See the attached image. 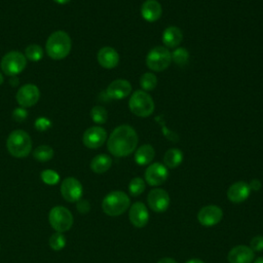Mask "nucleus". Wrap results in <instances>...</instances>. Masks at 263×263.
<instances>
[{
  "instance_id": "1",
  "label": "nucleus",
  "mask_w": 263,
  "mask_h": 263,
  "mask_svg": "<svg viewBox=\"0 0 263 263\" xmlns=\"http://www.w3.org/2000/svg\"><path fill=\"white\" fill-rule=\"evenodd\" d=\"M138 145L136 130L127 124L117 126L107 141L109 152L116 157H125L132 154Z\"/></svg>"
},
{
  "instance_id": "2",
  "label": "nucleus",
  "mask_w": 263,
  "mask_h": 263,
  "mask_svg": "<svg viewBox=\"0 0 263 263\" xmlns=\"http://www.w3.org/2000/svg\"><path fill=\"white\" fill-rule=\"evenodd\" d=\"M71 45V38L66 32L55 31L47 38L45 49L52 60H63L70 53Z\"/></svg>"
},
{
  "instance_id": "3",
  "label": "nucleus",
  "mask_w": 263,
  "mask_h": 263,
  "mask_svg": "<svg viewBox=\"0 0 263 263\" xmlns=\"http://www.w3.org/2000/svg\"><path fill=\"white\" fill-rule=\"evenodd\" d=\"M130 206L128 195L120 190L109 192L102 201L103 212L111 217H117L124 214Z\"/></svg>"
},
{
  "instance_id": "4",
  "label": "nucleus",
  "mask_w": 263,
  "mask_h": 263,
  "mask_svg": "<svg viewBox=\"0 0 263 263\" xmlns=\"http://www.w3.org/2000/svg\"><path fill=\"white\" fill-rule=\"evenodd\" d=\"M6 148L13 157L23 158L30 154L32 150V140L25 130L15 129L9 134L6 140Z\"/></svg>"
},
{
  "instance_id": "5",
  "label": "nucleus",
  "mask_w": 263,
  "mask_h": 263,
  "mask_svg": "<svg viewBox=\"0 0 263 263\" xmlns=\"http://www.w3.org/2000/svg\"><path fill=\"white\" fill-rule=\"evenodd\" d=\"M128 107L132 113L139 117H148L154 111V101L144 90H136L129 98Z\"/></svg>"
},
{
  "instance_id": "6",
  "label": "nucleus",
  "mask_w": 263,
  "mask_h": 263,
  "mask_svg": "<svg viewBox=\"0 0 263 263\" xmlns=\"http://www.w3.org/2000/svg\"><path fill=\"white\" fill-rule=\"evenodd\" d=\"M48 221L50 226L55 232H66L70 230L73 225V215L65 206L57 205L53 206L48 214Z\"/></svg>"
},
{
  "instance_id": "7",
  "label": "nucleus",
  "mask_w": 263,
  "mask_h": 263,
  "mask_svg": "<svg viewBox=\"0 0 263 263\" xmlns=\"http://www.w3.org/2000/svg\"><path fill=\"white\" fill-rule=\"evenodd\" d=\"M172 63V52L164 46L153 47L146 57L147 67L155 72L165 70Z\"/></svg>"
},
{
  "instance_id": "8",
  "label": "nucleus",
  "mask_w": 263,
  "mask_h": 263,
  "mask_svg": "<svg viewBox=\"0 0 263 263\" xmlns=\"http://www.w3.org/2000/svg\"><path fill=\"white\" fill-rule=\"evenodd\" d=\"M27 66V59L25 54L20 51L12 50L4 54L0 62L1 70L4 74L9 76H15L23 72Z\"/></svg>"
},
{
  "instance_id": "9",
  "label": "nucleus",
  "mask_w": 263,
  "mask_h": 263,
  "mask_svg": "<svg viewBox=\"0 0 263 263\" xmlns=\"http://www.w3.org/2000/svg\"><path fill=\"white\" fill-rule=\"evenodd\" d=\"M61 193L65 200L69 202H77L82 197L83 188L76 178L68 177L61 184Z\"/></svg>"
},
{
  "instance_id": "10",
  "label": "nucleus",
  "mask_w": 263,
  "mask_h": 263,
  "mask_svg": "<svg viewBox=\"0 0 263 263\" xmlns=\"http://www.w3.org/2000/svg\"><path fill=\"white\" fill-rule=\"evenodd\" d=\"M149 208L155 213L165 212L170 205L171 198L168 193L161 188L151 189L147 196Z\"/></svg>"
},
{
  "instance_id": "11",
  "label": "nucleus",
  "mask_w": 263,
  "mask_h": 263,
  "mask_svg": "<svg viewBox=\"0 0 263 263\" xmlns=\"http://www.w3.org/2000/svg\"><path fill=\"white\" fill-rule=\"evenodd\" d=\"M168 177L167 167L160 162H153L145 171V181L150 186H159L163 184Z\"/></svg>"
},
{
  "instance_id": "12",
  "label": "nucleus",
  "mask_w": 263,
  "mask_h": 263,
  "mask_svg": "<svg viewBox=\"0 0 263 263\" xmlns=\"http://www.w3.org/2000/svg\"><path fill=\"white\" fill-rule=\"evenodd\" d=\"M223 218V211L220 206L215 204H209L201 208L197 214L198 222L205 226L211 227L217 225Z\"/></svg>"
},
{
  "instance_id": "13",
  "label": "nucleus",
  "mask_w": 263,
  "mask_h": 263,
  "mask_svg": "<svg viewBox=\"0 0 263 263\" xmlns=\"http://www.w3.org/2000/svg\"><path fill=\"white\" fill-rule=\"evenodd\" d=\"M40 97V91L35 84H25L21 86L16 92L15 99L18 105L23 108L34 106Z\"/></svg>"
},
{
  "instance_id": "14",
  "label": "nucleus",
  "mask_w": 263,
  "mask_h": 263,
  "mask_svg": "<svg viewBox=\"0 0 263 263\" xmlns=\"http://www.w3.org/2000/svg\"><path fill=\"white\" fill-rule=\"evenodd\" d=\"M106 140L107 132L101 126L88 127L82 136V142L84 146L90 149H97L101 147Z\"/></svg>"
},
{
  "instance_id": "15",
  "label": "nucleus",
  "mask_w": 263,
  "mask_h": 263,
  "mask_svg": "<svg viewBox=\"0 0 263 263\" xmlns=\"http://www.w3.org/2000/svg\"><path fill=\"white\" fill-rule=\"evenodd\" d=\"M128 218L130 223L137 228L146 226L149 221V212L147 206L142 201L134 202L129 206Z\"/></svg>"
},
{
  "instance_id": "16",
  "label": "nucleus",
  "mask_w": 263,
  "mask_h": 263,
  "mask_svg": "<svg viewBox=\"0 0 263 263\" xmlns=\"http://www.w3.org/2000/svg\"><path fill=\"white\" fill-rule=\"evenodd\" d=\"M254 258L255 252L249 246L245 245L233 247L227 255L229 263H253Z\"/></svg>"
},
{
  "instance_id": "17",
  "label": "nucleus",
  "mask_w": 263,
  "mask_h": 263,
  "mask_svg": "<svg viewBox=\"0 0 263 263\" xmlns=\"http://www.w3.org/2000/svg\"><path fill=\"white\" fill-rule=\"evenodd\" d=\"M251 194V188L249 183L245 181H237L233 183L227 190V198L234 203H239L248 199Z\"/></svg>"
},
{
  "instance_id": "18",
  "label": "nucleus",
  "mask_w": 263,
  "mask_h": 263,
  "mask_svg": "<svg viewBox=\"0 0 263 263\" xmlns=\"http://www.w3.org/2000/svg\"><path fill=\"white\" fill-rule=\"evenodd\" d=\"M132 91V85L127 80L124 79H116L112 81L107 89V96L114 100H121L126 98Z\"/></svg>"
},
{
  "instance_id": "19",
  "label": "nucleus",
  "mask_w": 263,
  "mask_h": 263,
  "mask_svg": "<svg viewBox=\"0 0 263 263\" xmlns=\"http://www.w3.org/2000/svg\"><path fill=\"white\" fill-rule=\"evenodd\" d=\"M97 59L99 64L105 69H113L119 63V54L118 52L110 46L102 47L97 54Z\"/></svg>"
},
{
  "instance_id": "20",
  "label": "nucleus",
  "mask_w": 263,
  "mask_h": 263,
  "mask_svg": "<svg viewBox=\"0 0 263 263\" xmlns=\"http://www.w3.org/2000/svg\"><path fill=\"white\" fill-rule=\"evenodd\" d=\"M162 13V8L157 0H146L141 7V15L148 23L156 22Z\"/></svg>"
},
{
  "instance_id": "21",
  "label": "nucleus",
  "mask_w": 263,
  "mask_h": 263,
  "mask_svg": "<svg viewBox=\"0 0 263 263\" xmlns=\"http://www.w3.org/2000/svg\"><path fill=\"white\" fill-rule=\"evenodd\" d=\"M183 40V33L180 28L171 26L167 27L162 33V42L167 47H176Z\"/></svg>"
},
{
  "instance_id": "22",
  "label": "nucleus",
  "mask_w": 263,
  "mask_h": 263,
  "mask_svg": "<svg viewBox=\"0 0 263 263\" xmlns=\"http://www.w3.org/2000/svg\"><path fill=\"white\" fill-rule=\"evenodd\" d=\"M154 156H155L154 148L149 144H144L136 150L135 161L139 165H147L151 163Z\"/></svg>"
},
{
  "instance_id": "23",
  "label": "nucleus",
  "mask_w": 263,
  "mask_h": 263,
  "mask_svg": "<svg viewBox=\"0 0 263 263\" xmlns=\"http://www.w3.org/2000/svg\"><path fill=\"white\" fill-rule=\"evenodd\" d=\"M112 165V159L107 154H99L90 161V168L96 174L106 173Z\"/></svg>"
},
{
  "instance_id": "24",
  "label": "nucleus",
  "mask_w": 263,
  "mask_h": 263,
  "mask_svg": "<svg viewBox=\"0 0 263 263\" xmlns=\"http://www.w3.org/2000/svg\"><path fill=\"white\" fill-rule=\"evenodd\" d=\"M183 152L178 148L168 149L163 156V163L168 168H175L179 166L183 161Z\"/></svg>"
},
{
  "instance_id": "25",
  "label": "nucleus",
  "mask_w": 263,
  "mask_h": 263,
  "mask_svg": "<svg viewBox=\"0 0 263 263\" xmlns=\"http://www.w3.org/2000/svg\"><path fill=\"white\" fill-rule=\"evenodd\" d=\"M33 156L36 160L41 161V162H45V161H48L52 158L53 150L48 145H41V146H38L37 148L34 149Z\"/></svg>"
},
{
  "instance_id": "26",
  "label": "nucleus",
  "mask_w": 263,
  "mask_h": 263,
  "mask_svg": "<svg viewBox=\"0 0 263 263\" xmlns=\"http://www.w3.org/2000/svg\"><path fill=\"white\" fill-rule=\"evenodd\" d=\"M145 181L141 177L133 178L128 183V192L132 196H139L145 191Z\"/></svg>"
},
{
  "instance_id": "27",
  "label": "nucleus",
  "mask_w": 263,
  "mask_h": 263,
  "mask_svg": "<svg viewBox=\"0 0 263 263\" xmlns=\"http://www.w3.org/2000/svg\"><path fill=\"white\" fill-rule=\"evenodd\" d=\"M140 85L144 91L152 90L157 85V77L151 72L144 73L140 78Z\"/></svg>"
},
{
  "instance_id": "28",
  "label": "nucleus",
  "mask_w": 263,
  "mask_h": 263,
  "mask_svg": "<svg viewBox=\"0 0 263 263\" xmlns=\"http://www.w3.org/2000/svg\"><path fill=\"white\" fill-rule=\"evenodd\" d=\"M25 57L32 62H38L43 57V50L38 44H30L25 49Z\"/></svg>"
},
{
  "instance_id": "29",
  "label": "nucleus",
  "mask_w": 263,
  "mask_h": 263,
  "mask_svg": "<svg viewBox=\"0 0 263 263\" xmlns=\"http://www.w3.org/2000/svg\"><path fill=\"white\" fill-rule=\"evenodd\" d=\"M90 117L93 122L98 124H103L107 121L108 113L107 110L102 106H95L90 110Z\"/></svg>"
},
{
  "instance_id": "30",
  "label": "nucleus",
  "mask_w": 263,
  "mask_h": 263,
  "mask_svg": "<svg viewBox=\"0 0 263 263\" xmlns=\"http://www.w3.org/2000/svg\"><path fill=\"white\" fill-rule=\"evenodd\" d=\"M172 61L179 66H184L189 61V52L186 48L178 47L172 52Z\"/></svg>"
},
{
  "instance_id": "31",
  "label": "nucleus",
  "mask_w": 263,
  "mask_h": 263,
  "mask_svg": "<svg viewBox=\"0 0 263 263\" xmlns=\"http://www.w3.org/2000/svg\"><path fill=\"white\" fill-rule=\"evenodd\" d=\"M66 238L64 236V234L62 232H54L48 240L49 247L53 250V251H61L65 248L66 246Z\"/></svg>"
},
{
  "instance_id": "32",
  "label": "nucleus",
  "mask_w": 263,
  "mask_h": 263,
  "mask_svg": "<svg viewBox=\"0 0 263 263\" xmlns=\"http://www.w3.org/2000/svg\"><path fill=\"white\" fill-rule=\"evenodd\" d=\"M40 178L47 185H55L60 181V175L53 170H44L41 172Z\"/></svg>"
},
{
  "instance_id": "33",
  "label": "nucleus",
  "mask_w": 263,
  "mask_h": 263,
  "mask_svg": "<svg viewBox=\"0 0 263 263\" xmlns=\"http://www.w3.org/2000/svg\"><path fill=\"white\" fill-rule=\"evenodd\" d=\"M51 126V121L46 117H38L35 121V127L37 130L44 132Z\"/></svg>"
},
{
  "instance_id": "34",
  "label": "nucleus",
  "mask_w": 263,
  "mask_h": 263,
  "mask_svg": "<svg viewBox=\"0 0 263 263\" xmlns=\"http://www.w3.org/2000/svg\"><path fill=\"white\" fill-rule=\"evenodd\" d=\"M254 252H261L263 251V235H256L254 236L249 246Z\"/></svg>"
},
{
  "instance_id": "35",
  "label": "nucleus",
  "mask_w": 263,
  "mask_h": 263,
  "mask_svg": "<svg viewBox=\"0 0 263 263\" xmlns=\"http://www.w3.org/2000/svg\"><path fill=\"white\" fill-rule=\"evenodd\" d=\"M28 117V112L25 108L20 107V108H15L12 112V118L17 121V122H22L24 121L26 118Z\"/></svg>"
},
{
  "instance_id": "36",
  "label": "nucleus",
  "mask_w": 263,
  "mask_h": 263,
  "mask_svg": "<svg viewBox=\"0 0 263 263\" xmlns=\"http://www.w3.org/2000/svg\"><path fill=\"white\" fill-rule=\"evenodd\" d=\"M76 208H77V211L80 213V214H87L88 212H89V210H90V204H89V202L87 201V200H85V199H79L78 201H77V205H76Z\"/></svg>"
},
{
  "instance_id": "37",
  "label": "nucleus",
  "mask_w": 263,
  "mask_h": 263,
  "mask_svg": "<svg viewBox=\"0 0 263 263\" xmlns=\"http://www.w3.org/2000/svg\"><path fill=\"white\" fill-rule=\"evenodd\" d=\"M249 186L251 188V191H258L261 189L262 187V184H261V181L258 180V179H253L251 180V182L249 183Z\"/></svg>"
},
{
  "instance_id": "38",
  "label": "nucleus",
  "mask_w": 263,
  "mask_h": 263,
  "mask_svg": "<svg viewBox=\"0 0 263 263\" xmlns=\"http://www.w3.org/2000/svg\"><path fill=\"white\" fill-rule=\"evenodd\" d=\"M157 263H178V262L175 259H173V258L164 257V258H161Z\"/></svg>"
},
{
  "instance_id": "39",
  "label": "nucleus",
  "mask_w": 263,
  "mask_h": 263,
  "mask_svg": "<svg viewBox=\"0 0 263 263\" xmlns=\"http://www.w3.org/2000/svg\"><path fill=\"white\" fill-rule=\"evenodd\" d=\"M185 263H204L202 260H200V259H196V258H194V259H190V260H188V261H186Z\"/></svg>"
},
{
  "instance_id": "40",
  "label": "nucleus",
  "mask_w": 263,
  "mask_h": 263,
  "mask_svg": "<svg viewBox=\"0 0 263 263\" xmlns=\"http://www.w3.org/2000/svg\"><path fill=\"white\" fill-rule=\"evenodd\" d=\"M55 3H58V4H61V5H64V4H67V3H69L71 0H53Z\"/></svg>"
},
{
  "instance_id": "41",
  "label": "nucleus",
  "mask_w": 263,
  "mask_h": 263,
  "mask_svg": "<svg viewBox=\"0 0 263 263\" xmlns=\"http://www.w3.org/2000/svg\"><path fill=\"white\" fill-rule=\"evenodd\" d=\"M253 263H263V257H259V258H257Z\"/></svg>"
},
{
  "instance_id": "42",
  "label": "nucleus",
  "mask_w": 263,
  "mask_h": 263,
  "mask_svg": "<svg viewBox=\"0 0 263 263\" xmlns=\"http://www.w3.org/2000/svg\"><path fill=\"white\" fill-rule=\"evenodd\" d=\"M3 83V76H2V74L0 73V85Z\"/></svg>"
}]
</instances>
